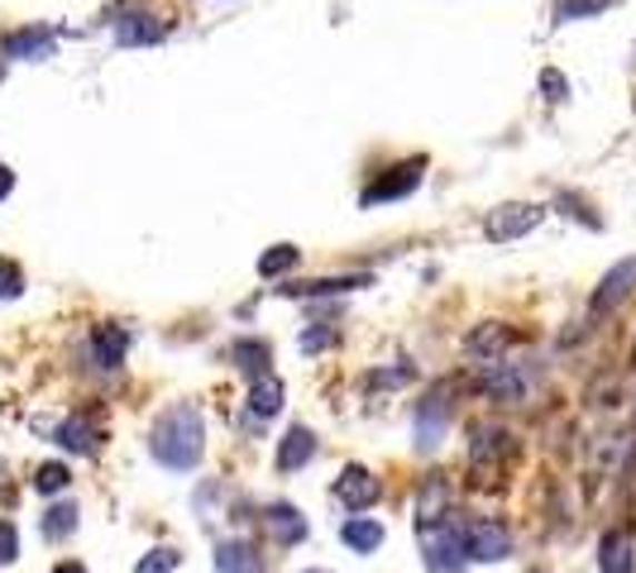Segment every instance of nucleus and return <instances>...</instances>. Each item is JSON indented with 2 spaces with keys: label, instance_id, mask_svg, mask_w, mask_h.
I'll return each instance as SVG.
<instances>
[{
  "label": "nucleus",
  "instance_id": "4468645a",
  "mask_svg": "<svg viewBox=\"0 0 636 573\" xmlns=\"http://www.w3.org/2000/svg\"><path fill=\"white\" fill-rule=\"evenodd\" d=\"M311 459H316V435H311L307 425H292L288 435L278 440V469L282 473H297L301 464H311Z\"/></svg>",
  "mask_w": 636,
  "mask_h": 573
},
{
  "label": "nucleus",
  "instance_id": "9b49d317",
  "mask_svg": "<svg viewBox=\"0 0 636 573\" xmlns=\"http://www.w3.org/2000/svg\"><path fill=\"white\" fill-rule=\"evenodd\" d=\"M216 573H264V554L254 540H220L216 545Z\"/></svg>",
  "mask_w": 636,
  "mask_h": 573
},
{
  "label": "nucleus",
  "instance_id": "6ab92c4d",
  "mask_svg": "<svg viewBox=\"0 0 636 573\" xmlns=\"http://www.w3.org/2000/svg\"><path fill=\"white\" fill-rule=\"evenodd\" d=\"M598 569L603 573H636V560H632V535L627 531H608L598 545Z\"/></svg>",
  "mask_w": 636,
  "mask_h": 573
},
{
  "label": "nucleus",
  "instance_id": "423d86ee",
  "mask_svg": "<svg viewBox=\"0 0 636 573\" xmlns=\"http://www.w3.org/2000/svg\"><path fill=\"white\" fill-rule=\"evenodd\" d=\"M421 172H426V158H407V163H397L388 168L378 182L364 187V205H378V201H397V197H407V191H417L421 187Z\"/></svg>",
  "mask_w": 636,
  "mask_h": 573
},
{
  "label": "nucleus",
  "instance_id": "dca6fc26",
  "mask_svg": "<svg viewBox=\"0 0 636 573\" xmlns=\"http://www.w3.org/2000/svg\"><path fill=\"white\" fill-rule=\"evenodd\" d=\"M125 349H130V330L120 325H101L91 334V354H97V369H120L125 363Z\"/></svg>",
  "mask_w": 636,
  "mask_h": 573
},
{
  "label": "nucleus",
  "instance_id": "aec40b11",
  "mask_svg": "<svg viewBox=\"0 0 636 573\" xmlns=\"http://www.w3.org/2000/svg\"><path fill=\"white\" fill-rule=\"evenodd\" d=\"M340 540L355 554H374L378 545H384V525H378L374 516H349L345 525H340Z\"/></svg>",
  "mask_w": 636,
  "mask_h": 573
},
{
  "label": "nucleus",
  "instance_id": "20e7f679",
  "mask_svg": "<svg viewBox=\"0 0 636 573\" xmlns=\"http://www.w3.org/2000/svg\"><path fill=\"white\" fill-rule=\"evenodd\" d=\"M513 554V535L503 521H465V560L474 564H503Z\"/></svg>",
  "mask_w": 636,
  "mask_h": 573
},
{
  "label": "nucleus",
  "instance_id": "c9c22d12",
  "mask_svg": "<svg viewBox=\"0 0 636 573\" xmlns=\"http://www.w3.org/2000/svg\"><path fill=\"white\" fill-rule=\"evenodd\" d=\"M53 573H87V564H77V560H62Z\"/></svg>",
  "mask_w": 636,
  "mask_h": 573
},
{
  "label": "nucleus",
  "instance_id": "4be33fe9",
  "mask_svg": "<svg viewBox=\"0 0 636 573\" xmlns=\"http://www.w3.org/2000/svg\"><path fill=\"white\" fill-rule=\"evenodd\" d=\"M230 363L235 369H245L254 378H264L268 373V344L264 340H235L230 344Z\"/></svg>",
  "mask_w": 636,
  "mask_h": 573
},
{
  "label": "nucleus",
  "instance_id": "e433bc0d",
  "mask_svg": "<svg viewBox=\"0 0 636 573\" xmlns=\"http://www.w3.org/2000/svg\"><path fill=\"white\" fill-rule=\"evenodd\" d=\"M311 573H326V569H311Z\"/></svg>",
  "mask_w": 636,
  "mask_h": 573
},
{
  "label": "nucleus",
  "instance_id": "cd10ccee",
  "mask_svg": "<svg viewBox=\"0 0 636 573\" xmlns=\"http://www.w3.org/2000/svg\"><path fill=\"white\" fill-rule=\"evenodd\" d=\"M608 6L613 0H560V6H555V20H584V14H598Z\"/></svg>",
  "mask_w": 636,
  "mask_h": 573
},
{
  "label": "nucleus",
  "instance_id": "7ed1b4c3",
  "mask_svg": "<svg viewBox=\"0 0 636 573\" xmlns=\"http://www.w3.org/2000/svg\"><path fill=\"white\" fill-rule=\"evenodd\" d=\"M450 388H431L426 392V402L417 406V425H411V435H417V450L421 454H436L440 440H445V425H450Z\"/></svg>",
  "mask_w": 636,
  "mask_h": 573
},
{
  "label": "nucleus",
  "instance_id": "a878e982",
  "mask_svg": "<svg viewBox=\"0 0 636 573\" xmlns=\"http://www.w3.org/2000/svg\"><path fill=\"white\" fill-rule=\"evenodd\" d=\"M297 259H301V249H292V244H274V249H268L264 259H259V273H264V278H278V273H288Z\"/></svg>",
  "mask_w": 636,
  "mask_h": 573
},
{
  "label": "nucleus",
  "instance_id": "412c9836",
  "mask_svg": "<svg viewBox=\"0 0 636 573\" xmlns=\"http://www.w3.org/2000/svg\"><path fill=\"white\" fill-rule=\"evenodd\" d=\"M163 34H168V24L153 20V14H125V20H116V39L120 43H153Z\"/></svg>",
  "mask_w": 636,
  "mask_h": 573
},
{
  "label": "nucleus",
  "instance_id": "a211bd4d",
  "mask_svg": "<svg viewBox=\"0 0 636 573\" xmlns=\"http://www.w3.org/2000/svg\"><path fill=\"white\" fill-rule=\"evenodd\" d=\"M455 492H450V483L445 478H431L421 492H417V525H426V521H440V516H450L455 512Z\"/></svg>",
  "mask_w": 636,
  "mask_h": 573
},
{
  "label": "nucleus",
  "instance_id": "5701e85b",
  "mask_svg": "<svg viewBox=\"0 0 636 573\" xmlns=\"http://www.w3.org/2000/svg\"><path fill=\"white\" fill-rule=\"evenodd\" d=\"M77 531V502H53L43 512V540H68Z\"/></svg>",
  "mask_w": 636,
  "mask_h": 573
},
{
  "label": "nucleus",
  "instance_id": "393cba45",
  "mask_svg": "<svg viewBox=\"0 0 636 573\" xmlns=\"http://www.w3.org/2000/svg\"><path fill=\"white\" fill-rule=\"evenodd\" d=\"M68 483H72V469L58 464V459H53V464H39L34 469V492H43V497H53V492H62Z\"/></svg>",
  "mask_w": 636,
  "mask_h": 573
},
{
  "label": "nucleus",
  "instance_id": "72a5a7b5",
  "mask_svg": "<svg viewBox=\"0 0 636 573\" xmlns=\"http://www.w3.org/2000/svg\"><path fill=\"white\" fill-rule=\"evenodd\" d=\"M411 369H392V373H369V388H397V382H407Z\"/></svg>",
  "mask_w": 636,
  "mask_h": 573
},
{
  "label": "nucleus",
  "instance_id": "f3484780",
  "mask_svg": "<svg viewBox=\"0 0 636 573\" xmlns=\"http://www.w3.org/2000/svg\"><path fill=\"white\" fill-rule=\"evenodd\" d=\"M282 411V382L274 373L254 378V392H249V421H274Z\"/></svg>",
  "mask_w": 636,
  "mask_h": 573
},
{
  "label": "nucleus",
  "instance_id": "6e6552de",
  "mask_svg": "<svg viewBox=\"0 0 636 573\" xmlns=\"http://www.w3.org/2000/svg\"><path fill=\"white\" fill-rule=\"evenodd\" d=\"M378 478L364 469V464H349L340 478H336V497H340V506H349V512H364V506H374L378 502Z\"/></svg>",
  "mask_w": 636,
  "mask_h": 573
},
{
  "label": "nucleus",
  "instance_id": "7c9ffc66",
  "mask_svg": "<svg viewBox=\"0 0 636 573\" xmlns=\"http://www.w3.org/2000/svg\"><path fill=\"white\" fill-rule=\"evenodd\" d=\"M14 560H20V531H14V521H0V564Z\"/></svg>",
  "mask_w": 636,
  "mask_h": 573
},
{
  "label": "nucleus",
  "instance_id": "2eb2a0df",
  "mask_svg": "<svg viewBox=\"0 0 636 573\" xmlns=\"http://www.w3.org/2000/svg\"><path fill=\"white\" fill-rule=\"evenodd\" d=\"M469 435H474V444H469V459H474V469H484L488 459H503L507 450H513V435H507L503 425H474Z\"/></svg>",
  "mask_w": 636,
  "mask_h": 573
},
{
  "label": "nucleus",
  "instance_id": "f8f14e48",
  "mask_svg": "<svg viewBox=\"0 0 636 573\" xmlns=\"http://www.w3.org/2000/svg\"><path fill=\"white\" fill-rule=\"evenodd\" d=\"M58 34L49 24H29V29H14V34H6V58H49L53 53Z\"/></svg>",
  "mask_w": 636,
  "mask_h": 573
},
{
  "label": "nucleus",
  "instance_id": "1a4fd4ad",
  "mask_svg": "<svg viewBox=\"0 0 636 573\" xmlns=\"http://www.w3.org/2000/svg\"><path fill=\"white\" fill-rule=\"evenodd\" d=\"M632 282H636V259H623V263H617L608 278L598 282V292H594V301H588V311H594V315H608V311H617V306H623V301H627Z\"/></svg>",
  "mask_w": 636,
  "mask_h": 573
},
{
  "label": "nucleus",
  "instance_id": "c756f323",
  "mask_svg": "<svg viewBox=\"0 0 636 573\" xmlns=\"http://www.w3.org/2000/svg\"><path fill=\"white\" fill-rule=\"evenodd\" d=\"M513 340V334L507 330H493V325H484V330H474V340H469V349L474 354H498V349Z\"/></svg>",
  "mask_w": 636,
  "mask_h": 573
},
{
  "label": "nucleus",
  "instance_id": "9d476101",
  "mask_svg": "<svg viewBox=\"0 0 636 573\" xmlns=\"http://www.w3.org/2000/svg\"><path fill=\"white\" fill-rule=\"evenodd\" d=\"M264 531L274 535V545H301L307 540V521L292 502H268L264 506Z\"/></svg>",
  "mask_w": 636,
  "mask_h": 573
},
{
  "label": "nucleus",
  "instance_id": "f03ea898",
  "mask_svg": "<svg viewBox=\"0 0 636 573\" xmlns=\"http://www.w3.org/2000/svg\"><path fill=\"white\" fill-rule=\"evenodd\" d=\"M417 545H421L426 573H465V521L455 512L417 525Z\"/></svg>",
  "mask_w": 636,
  "mask_h": 573
},
{
  "label": "nucleus",
  "instance_id": "f704fd0d",
  "mask_svg": "<svg viewBox=\"0 0 636 573\" xmlns=\"http://www.w3.org/2000/svg\"><path fill=\"white\" fill-rule=\"evenodd\" d=\"M10 187H14V172H10L6 163H0V201H6V197H10Z\"/></svg>",
  "mask_w": 636,
  "mask_h": 573
},
{
  "label": "nucleus",
  "instance_id": "473e14b6",
  "mask_svg": "<svg viewBox=\"0 0 636 573\" xmlns=\"http://www.w3.org/2000/svg\"><path fill=\"white\" fill-rule=\"evenodd\" d=\"M540 91H546V101H565V96H569V82H565V77L555 72V68H546V72H540Z\"/></svg>",
  "mask_w": 636,
  "mask_h": 573
},
{
  "label": "nucleus",
  "instance_id": "0eeeda50",
  "mask_svg": "<svg viewBox=\"0 0 636 573\" xmlns=\"http://www.w3.org/2000/svg\"><path fill=\"white\" fill-rule=\"evenodd\" d=\"M479 388L493 396V402H507V406H517L521 396H527V373H521L517 363H507V359H484Z\"/></svg>",
  "mask_w": 636,
  "mask_h": 573
},
{
  "label": "nucleus",
  "instance_id": "39448f33",
  "mask_svg": "<svg viewBox=\"0 0 636 573\" xmlns=\"http://www.w3.org/2000/svg\"><path fill=\"white\" fill-rule=\"evenodd\" d=\"M540 205H527V201H507L498 205L488 220H484V234L493 239V244H507V239H521V234H531L540 225Z\"/></svg>",
  "mask_w": 636,
  "mask_h": 573
},
{
  "label": "nucleus",
  "instance_id": "bb28decb",
  "mask_svg": "<svg viewBox=\"0 0 636 573\" xmlns=\"http://www.w3.org/2000/svg\"><path fill=\"white\" fill-rule=\"evenodd\" d=\"M178 564H182V554H178V550L158 545V550H149L145 560L135 564V573H172V569H178Z\"/></svg>",
  "mask_w": 636,
  "mask_h": 573
},
{
  "label": "nucleus",
  "instance_id": "f257e3e1",
  "mask_svg": "<svg viewBox=\"0 0 636 573\" xmlns=\"http://www.w3.org/2000/svg\"><path fill=\"white\" fill-rule=\"evenodd\" d=\"M201 450H206V430H201V411L197 406H172L153 421L149 430V454L158 459L163 469L172 473H187L201 464Z\"/></svg>",
  "mask_w": 636,
  "mask_h": 573
},
{
  "label": "nucleus",
  "instance_id": "c85d7f7f",
  "mask_svg": "<svg viewBox=\"0 0 636 573\" xmlns=\"http://www.w3.org/2000/svg\"><path fill=\"white\" fill-rule=\"evenodd\" d=\"M336 334H340V330L330 325V321H316L307 334H301V354H321V349H326L330 340H336Z\"/></svg>",
  "mask_w": 636,
  "mask_h": 573
},
{
  "label": "nucleus",
  "instance_id": "ddd939ff",
  "mask_svg": "<svg viewBox=\"0 0 636 573\" xmlns=\"http://www.w3.org/2000/svg\"><path fill=\"white\" fill-rule=\"evenodd\" d=\"M53 444H62V450H72V454H97L101 430L91 416H68L62 425H53Z\"/></svg>",
  "mask_w": 636,
  "mask_h": 573
},
{
  "label": "nucleus",
  "instance_id": "b1692460",
  "mask_svg": "<svg viewBox=\"0 0 636 573\" xmlns=\"http://www.w3.org/2000/svg\"><path fill=\"white\" fill-rule=\"evenodd\" d=\"M355 286H369V273H355V278H321V282H301L288 286L297 296H336V292H355Z\"/></svg>",
  "mask_w": 636,
  "mask_h": 573
},
{
  "label": "nucleus",
  "instance_id": "2f4dec72",
  "mask_svg": "<svg viewBox=\"0 0 636 573\" xmlns=\"http://www.w3.org/2000/svg\"><path fill=\"white\" fill-rule=\"evenodd\" d=\"M20 286H24V273H20V263L0 259V296H20Z\"/></svg>",
  "mask_w": 636,
  "mask_h": 573
}]
</instances>
